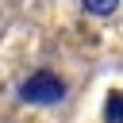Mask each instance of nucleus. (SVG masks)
Wrapping results in <instances>:
<instances>
[{"label": "nucleus", "mask_w": 123, "mask_h": 123, "mask_svg": "<svg viewBox=\"0 0 123 123\" xmlns=\"http://www.w3.org/2000/svg\"><path fill=\"white\" fill-rule=\"evenodd\" d=\"M19 100L23 104H58V100H65V81L58 77V73H50V69H35L23 85H19Z\"/></svg>", "instance_id": "nucleus-1"}, {"label": "nucleus", "mask_w": 123, "mask_h": 123, "mask_svg": "<svg viewBox=\"0 0 123 123\" xmlns=\"http://www.w3.org/2000/svg\"><path fill=\"white\" fill-rule=\"evenodd\" d=\"M81 8H85L88 15H111V12L119 8V0H81Z\"/></svg>", "instance_id": "nucleus-3"}, {"label": "nucleus", "mask_w": 123, "mask_h": 123, "mask_svg": "<svg viewBox=\"0 0 123 123\" xmlns=\"http://www.w3.org/2000/svg\"><path fill=\"white\" fill-rule=\"evenodd\" d=\"M123 119V96L119 92H108V104H104V123H119Z\"/></svg>", "instance_id": "nucleus-2"}]
</instances>
